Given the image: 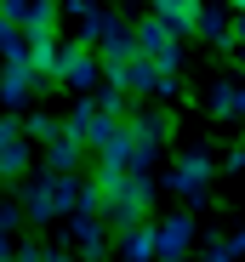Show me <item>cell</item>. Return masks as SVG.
<instances>
[{
    "instance_id": "cell-1",
    "label": "cell",
    "mask_w": 245,
    "mask_h": 262,
    "mask_svg": "<svg viewBox=\"0 0 245 262\" xmlns=\"http://www.w3.org/2000/svg\"><path fill=\"white\" fill-rule=\"evenodd\" d=\"M137 46H143V57H148L154 69H171V63H177V29H171L166 17H154V23L137 29Z\"/></svg>"
},
{
    "instance_id": "cell-2",
    "label": "cell",
    "mask_w": 245,
    "mask_h": 262,
    "mask_svg": "<svg viewBox=\"0 0 245 262\" xmlns=\"http://www.w3.org/2000/svg\"><path fill=\"white\" fill-rule=\"evenodd\" d=\"M23 160H29V143H23V125H0V171H6V177H12V171H23Z\"/></svg>"
},
{
    "instance_id": "cell-3",
    "label": "cell",
    "mask_w": 245,
    "mask_h": 262,
    "mask_svg": "<svg viewBox=\"0 0 245 262\" xmlns=\"http://www.w3.org/2000/svg\"><path fill=\"white\" fill-rule=\"evenodd\" d=\"M154 6H160V17H166L177 34H183V29H199V17H206L199 0H154Z\"/></svg>"
},
{
    "instance_id": "cell-4",
    "label": "cell",
    "mask_w": 245,
    "mask_h": 262,
    "mask_svg": "<svg viewBox=\"0 0 245 262\" xmlns=\"http://www.w3.org/2000/svg\"><path fill=\"white\" fill-rule=\"evenodd\" d=\"M188 245V223H166V228H160V256H177Z\"/></svg>"
},
{
    "instance_id": "cell-5",
    "label": "cell",
    "mask_w": 245,
    "mask_h": 262,
    "mask_svg": "<svg viewBox=\"0 0 245 262\" xmlns=\"http://www.w3.org/2000/svg\"><path fill=\"white\" fill-rule=\"evenodd\" d=\"M206 171H211L206 160H183V171H177V183H183V188H194L199 177H206Z\"/></svg>"
},
{
    "instance_id": "cell-6",
    "label": "cell",
    "mask_w": 245,
    "mask_h": 262,
    "mask_svg": "<svg viewBox=\"0 0 245 262\" xmlns=\"http://www.w3.org/2000/svg\"><path fill=\"white\" fill-rule=\"evenodd\" d=\"M239 6H245V0H239Z\"/></svg>"
}]
</instances>
